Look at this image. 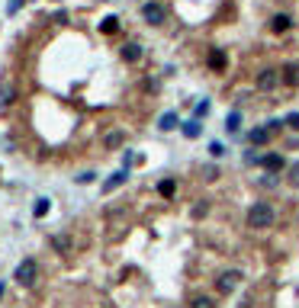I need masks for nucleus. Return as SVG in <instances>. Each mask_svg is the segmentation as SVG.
Returning a JSON list of instances; mask_svg holds the SVG:
<instances>
[{
    "label": "nucleus",
    "mask_w": 299,
    "mask_h": 308,
    "mask_svg": "<svg viewBox=\"0 0 299 308\" xmlns=\"http://www.w3.org/2000/svg\"><path fill=\"white\" fill-rule=\"evenodd\" d=\"M238 122H241V113H238V109H232V113H228V119H225V128H228V132H238Z\"/></svg>",
    "instance_id": "nucleus-19"
},
{
    "label": "nucleus",
    "mask_w": 299,
    "mask_h": 308,
    "mask_svg": "<svg viewBox=\"0 0 299 308\" xmlns=\"http://www.w3.org/2000/svg\"><path fill=\"white\" fill-rule=\"evenodd\" d=\"M122 183H126V170H119V174H113L110 180L103 183V193H113V189H119Z\"/></svg>",
    "instance_id": "nucleus-12"
},
{
    "label": "nucleus",
    "mask_w": 299,
    "mask_h": 308,
    "mask_svg": "<svg viewBox=\"0 0 299 308\" xmlns=\"http://www.w3.org/2000/svg\"><path fill=\"white\" fill-rule=\"evenodd\" d=\"M257 87H261V90H274V87H277V71H261Z\"/></svg>",
    "instance_id": "nucleus-9"
},
{
    "label": "nucleus",
    "mask_w": 299,
    "mask_h": 308,
    "mask_svg": "<svg viewBox=\"0 0 299 308\" xmlns=\"http://www.w3.org/2000/svg\"><path fill=\"white\" fill-rule=\"evenodd\" d=\"M206 212H209V202L203 199V202H196V209H193V218H203Z\"/></svg>",
    "instance_id": "nucleus-23"
},
{
    "label": "nucleus",
    "mask_w": 299,
    "mask_h": 308,
    "mask_svg": "<svg viewBox=\"0 0 299 308\" xmlns=\"http://www.w3.org/2000/svg\"><path fill=\"white\" fill-rule=\"evenodd\" d=\"M142 16H145L148 26H164V6H161L158 0H148V3L142 6Z\"/></svg>",
    "instance_id": "nucleus-3"
},
{
    "label": "nucleus",
    "mask_w": 299,
    "mask_h": 308,
    "mask_svg": "<svg viewBox=\"0 0 299 308\" xmlns=\"http://www.w3.org/2000/svg\"><path fill=\"white\" fill-rule=\"evenodd\" d=\"M19 6H23V0H13V3H10V6H6V10H10V13H16V10H19Z\"/></svg>",
    "instance_id": "nucleus-28"
},
{
    "label": "nucleus",
    "mask_w": 299,
    "mask_h": 308,
    "mask_svg": "<svg viewBox=\"0 0 299 308\" xmlns=\"http://www.w3.org/2000/svg\"><path fill=\"white\" fill-rule=\"evenodd\" d=\"M93 177H97V174H90V170H87V174L77 177V183H93Z\"/></svg>",
    "instance_id": "nucleus-27"
},
{
    "label": "nucleus",
    "mask_w": 299,
    "mask_h": 308,
    "mask_svg": "<svg viewBox=\"0 0 299 308\" xmlns=\"http://www.w3.org/2000/svg\"><path fill=\"white\" fill-rule=\"evenodd\" d=\"M139 58H142V45H135V42L122 45V61H126V64H135Z\"/></svg>",
    "instance_id": "nucleus-6"
},
{
    "label": "nucleus",
    "mask_w": 299,
    "mask_h": 308,
    "mask_svg": "<svg viewBox=\"0 0 299 308\" xmlns=\"http://www.w3.org/2000/svg\"><path fill=\"white\" fill-rule=\"evenodd\" d=\"M283 125H290L293 132H299V113H290L287 119H283Z\"/></svg>",
    "instance_id": "nucleus-22"
},
{
    "label": "nucleus",
    "mask_w": 299,
    "mask_h": 308,
    "mask_svg": "<svg viewBox=\"0 0 299 308\" xmlns=\"http://www.w3.org/2000/svg\"><path fill=\"white\" fill-rule=\"evenodd\" d=\"M190 308H216V299H209V296H196V299H190Z\"/></svg>",
    "instance_id": "nucleus-18"
},
{
    "label": "nucleus",
    "mask_w": 299,
    "mask_h": 308,
    "mask_svg": "<svg viewBox=\"0 0 299 308\" xmlns=\"http://www.w3.org/2000/svg\"><path fill=\"white\" fill-rule=\"evenodd\" d=\"M261 161H264V167H267L270 174H280V170H283V157L280 154H264Z\"/></svg>",
    "instance_id": "nucleus-7"
},
{
    "label": "nucleus",
    "mask_w": 299,
    "mask_h": 308,
    "mask_svg": "<svg viewBox=\"0 0 299 308\" xmlns=\"http://www.w3.org/2000/svg\"><path fill=\"white\" fill-rule=\"evenodd\" d=\"M13 279H16L19 286H36V279H39V263H36V260H23V263L16 266V273H13Z\"/></svg>",
    "instance_id": "nucleus-2"
},
{
    "label": "nucleus",
    "mask_w": 299,
    "mask_h": 308,
    "mask_svg": "<svg viewBox=\"0 0 299 308\" xmlns=\"http://www.w3.org/2000/svg\"><path fill=\"white\" fill-rule=\"evenodd\" d=\"M183 135H187V138H200L203 135V125H200V119H190V122H183Z\"/></svg>",
    "instance_id": "nucleus-11"
},
{
    "label": "nucleus",
    "mask_w": 299,
    "mask_h": 308,
    "mask_svg": "<svg viewBox=\"0 0 299 308\" xmlns=\"http://www.w3.org/2000/svg\"><path fill=\"white\" fill-rule=\"evenodd\" d=\"M158 128H164V132H171V128H177V116H174V113H164V116L158 119Z\"/></svg>",
    "instance_id": "nucleus-15"
},
{
    "label": "nucleus",
    "mask_w": 299,
    "mask_h": 308,
    "mask_svg": "<svg viewBox=\"0 0 299 308\" xmlns=\"http://www.w3.org/2000/svg\"><path fill=\"white\" fill-rule=\"evenodd\" d=\"M238 279H241V273H238V270H225L219 279H216V292H219V296H228V292H235Z\"/></svg>",
    "instance_id": "nucleus-4"
},
{
    "label": "nucleus",
    "mask_w": 299,
    "mask_h": 308,
    "mask_svg": "<svg viewBox=\"0 0 299 308\" xmlns=\"http://www.w3.org/2000/svg\"><path fill=\"white\" fill-rule=\"evenodd\" d=\"M122 141H126V135H122V132H110V135L103 138V145L113 151V148H122Z\"/></svg>",
    "instance_id": "nucleus-14"
},
{
    "label": "nucleus",
    "mask_w": 299,
    "mask_h": 308,
    "mask_svg": "<svg viewBox=\"0 0 299 308\" xmlns=\"http://www.w3.org/2000/svg\"><path fill=\"white\" fill-rule=\"evenodd\" d=\"M270 135H274V132H270L267 125H257V128H251V132H248V141L261 148V145H267V141H270Z\"/></svg>",
    "instance_id": "nucleus-5"
},
{
    "label": "nucleus",
    "mask_w": 299,
    "mask_h": 308,
    "mask_svg": "<svg viewBox=\"0 0 299 308\" xmlns=\"http://www.w3.org/2000/svg\"><path fill=\"white\" fill-rule=\"evenodd\" d=\"M283 80H287V84H299V64H287V67H283Z\"/></svg>",
    "instance_id": "nucleus-17"
},
{
    "label": "nucleus",
    "mask_w": 299,
    "mask_h": 308,
    "mask_svg": "<svg viewBox=\"0 0 299 308\" xmlns=\"http://www.w3.org/2000/svg\"><path fill=\"white\" fill-rule=\"evenodd\" d=\"M244 222H248V228H270L274 225V205L270 202H254L248 209V215H244Z\"/></svg>",
    "instance_id": "nucleus-1"
},
{
    "label": "nucleus",
    "mask_w": 299,
    "mask_h": 308,
    "mask_svg": "<svg viewBox=\"0 0 299 308\" xmlns=\"http://www.w3.org/2000/svg\"><path fill=\"white\" fill-rule=\"evenodd\" d=\"M206 113H209V103L200 100V103H196V119H200V116H206Z\"/></svg>",
    "instance_id": "nucleus-25"
},
{
    "label": "nucleus",
    "mask_w": 299,
    "mask_h": 308,
    "mask_svg": "<svg viewBox=\"0 0 299 308\" xmlns=\"http://www.w3.org/2000/svg\"><path fill=\"white\" fill-rule=\"evenodd\" d=\"M290 26H293V19H290L287 13H277V16H274V23H270V29H274V32H287Z\"/></svg>",
    "instance_id": "nucleus-10"
},
{
    "label": "nucleus",
    "mask_w": 299,
    "mask_h": 308,
    "mask_svg": "<svg viewBox=\"0 0 299 308\" xmlns=\"http://www.w3.org/2000/svg\"><path fill=\"white\" fill-rule=\"evenodd\" d=\"M174 189H177V183H174V180H161V183H158V193L167 196V199L174 196Z\"/></svg>",
    "instance_id": "nucleus-21"
},
{
    "label": "nucleus",
    "mask_w": 299,
    "mask_h": 308,
    "mask_svg": "<svg viewBox=\"0 0 299 308\" xmlns=\"http://www.w3.org/2000/svg\"><path fill=\"white\" fill-rule=\"evenodd\" d=\"M209 154H213V157H222V154H225V148H222L219 141H213V145H209Z\"/></svg>",
    "instance_id": "nucleus-24"
},
{
    "label": "nucleus",
    "mask_w": 299,
    "mask_h": 308,
    "mask_svg": "<svg viewBox=\"0 0 299 308\" xmlns=\"http://www.w3.org/2000/svg\"><path fill=\"white\" fill-rule=\"evenodd\" d=\"M100 32H119V19H116V16H103V23H100Z\"/></svg>",
    "instance_id": "nucleus-20"
},
{
    "label": "nucleus",
    "mask_w": 299,
    "mask_h": 308,
    "mask_svg": "<svg viewBox=\"0 0 299 308\" xmlns=\"http://www.w3.org/2000/svg\"><path fill=\"white\" fill-rule=\"evenodd\" d=\"M0 296H3V283H0Z\"/></svg>",
    "instance_id": "nucleus-29"
},
{
    "label": "nucleus",
    "mask_w": 299,
    "mask_h": 308,
    "mask_svg": "<svg viewBox=\"0 0 299 308\" xmlns=\"http://www.w3.org/2000/svg\"><path fill=\"white\" fill-rule=\"evenodd\" d=\"M216 177H219V170H216V167H203V180H216Z\"/></svg>",
    "instance_id": "nucleus-26"
},
{
    "label": "nucleus",
    "mask_w": 299,
    "mask_h": 308,
    "mask_svg": "<svg viewBox=\"0 0 299 308\" xmlns=\"http://www.w3.org/2000/svg\"><path fill=\"white\" fill-rule=\"evenodd\" d=\"M52 247H55L58 254H68V250H71V241H68L65 235H55V238H52Z\"/></svg>",
    "instance_id": "nucleus-16"
},
{
    "label": "nucleus",
    "mask_w": 299,
    "mask_h": 308,
    "mask_svg": "<svg viewBox=\"0 0 299 308\" xmlns=\"http://www.w3.org/2000/svg\"><path fill=\"white\" fill-rule=\"evenodd\" d=\"M49 209H52V199H36V205H32V215H36V218H45V215H49Z\"/></svg>",
    "instance_id": "nucleus-13"
},
{
    "label": "nucleus",
    "mask_w": 299,
    "mask_h": 308,
    "mask_svg": "<svg viewBox=\"0 0 299 308\" xmlns=\"http://www.w3.org/2000/svg\"><path fill=\"white\" fill-rule=\"evenodd\" d=\"M225 64H228V58H225V52H222V49H213V52H209V67L222 71Z\"/></svg>",
    "instance_id": "nucleus-8"
}]
</instances>
